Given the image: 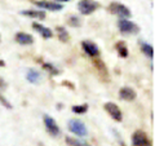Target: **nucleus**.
Returning a JSON list of instances; mask_svg holds the SVG:
<instances>
[{
    "label": "nucleus",
    "instance_id": "1",
    "mask_svg": "<svg viewBox=\"0 0 155 146\" xmlns=\"http://www.w3.org/2000/svg\"><path fill=\"white\" fill-rule=\"evenodd\" d=\"M69 131L78 137H85L87 127L80 119H70L69 120Z\"/></svg>",
    "mask_w": 155,
    "mask_h": 146
},
{
    "label": "nucleus",
    "instance_id": "2",
    "mask_svg": "<svg viewBox=\"0 0 155 146\" xmlns=\"http://www.w3.org/2000/svg\"><path fill=\"white\" fill-rule=\"evenodd\" d=\"M100 8V4L94 2V0H80L79 3H78V11H79L81 14H92L96 9Z\"/></svg>",
    "mask_w": 155,
    "mask_h": 146
},
{
    "label": "nucleus",
    "instance_id": "3",
    "mask_svg": "<svg viewBox=\"0 0 155 146\" xmlns=\"http://www.w3.org/2000/svg\"><path fill=\"white\" fill-rule=\"evenodd\" d=\"M109 12L113 13V14H116V16H119L120 18H125L127 19L128 17H130V9L127 8L125 5H123V4L120 3H111L110 5L107 7Z\"/></svg>",
    "mask_w": 155,
    "mask_h": 146
},
{
    "label": "nucleus",
    "instance_id": "4",
    "mask_svg": "<svg viewBox=\"0 0 155 146\" xmlns=\"http://www.w3.org/2000/svg\"><path fill=\"white\" fill-rule=\"evenodd\" d=\"M118 27L122 34H137L140 31V27L134 22L125 18H120L118 22Z\"/></svg>",
    "mask_w": 155,
    "mask_h": 146
},
{
    "label": "nucleus",
    "instance_id": "5",
    "mask_svg": "<svg viewBox=\"0 0 155 146\" xmlns=\"http://www.w3.org/2000/svg\"><path fill=\"white\" fill-rule=\"evenodd\" d=\"M43 120H44V125H45V129L47 132L49 133L51 136H53V137H57V136H60L61 133V129L60 127H58L57 121L52 118L51 115H44L43 116Z\"/></svg>",
    "mask_w": 155,
    "mask_h": 146
},
{
    "label": "nucleus",
    "instance_id": "6",
    "mask_svg": "<svg viewBox=\"0 0 155 146\" xmlns=\"http://www.w3.org/2000/svg\"><path fill=\"white\" fill-rule=\"evenodd\" d=\"M132 145L133 146H153L151 141L149 140L147 134L143 131H136L132 134Z\"/></svg>",
    "mask_w": 155,
    "mask_h": 146
},
{
    "label": "nucleus",
    "instance_id": "7",
    "mask_svg": "<svg viewBox=\"0 0 155 146\" xmlns=\"http://www.w3.org/2000/svg\"><path fill=\"white\" fill-rule=\"evenodd\" d=\"M105 110L107 111L109 115H110L115 121H122V120H123L122 111H120L119 106L115 105L114 102H106V104H105Z\"/></svg>",
    "mask_w": 155,
    "mask_h": 146
},
{
    "label": "nucleus",
    "instance_id": "8",
    "mask_svg": "<svg viewBox=\"0 0 155 146\" xmlns=\"http://www.w3.org/2000/svg\"><path fill=\"white\" fill-rule=\"evenodd\" d=\"M36 7L45 9V11H51V12H57V11H62L64 5L57 2H45V0H41V2H34Z\"/></svg>",
    "mask_w": 155,
    "mask_h": 146
},
{
    "label": "nucleus",
    "instance_id": "9",
    "mask_svg": "<svg viewBox=\"0 0 155 146\" xmlns=\"http://www.w3.org/2000/svg\"><path fill=\"white\" fill-rule=\"evenodd\" d=\"M81 49H83L84 53H87L89 57L100 56V48L91 40H83L81 41Z\"/></svg>",
    "mask_w": 155,
    "mask_h": 146
},
{
    "label": "nucleus",
    "instance_id": "10",
    "mask_svg": "<svg viewBox=\"0 0 155 146\" xmlns=\"http://www.w3.org/2000/svg\"><path fill=\"white\" fill-rule=\"evenodd\" d=\"M119 97L124 101H133L136 97H137V93L133 88L130 87H123L122 89L119 91Z\"/></svg>",
    "mask_w": 155,
    "mask_h": 146
},
{
    "label": "nucleus",
    "instance_id": "11",
    "mask_svg": "<svg viewBox=\"0 0 155 146\" xmlns=\"http://www.w3.org/2000/svg\"><path fill=\"white\" fill-rule=\"evenodd\" d=\"M32 28H34V30H35L36 32H39V35L43 36L44 39H51V38L53 36V31L51 30V28L43 26V25H40V23L34 22V23H32Z\"/></svg>",
    "mask_w": 155,
    "mask_h": 146
},
{
    "label": "nucleus",
    "instance_id": "12",
    "mask_svg": "<svg viewBox=\"0 0 155 146\" xmlns=\"http://www.w3.org/2000/svg\"><path fill=\"white\" fill-rule=\"evenodd\" d=\"M16 41L21 45H30L34 43V38L30 34L26 32H17L16 34Z\"/></svg>",
    "mask_w": 155,
    "mask_h": 146
},
{
    "label": "nucleus",
    "instance_id": "13",
    "mask_svg": "<svg viewBox=\"0 0 155 146\" xmlns=\"http://www.w3.org/2000/svg\"><path fill=\"white\" fill-rule=\"evenodd\" d=\"M26 79L27 81H30L31 84H38L41 80V74L36 69H28L26 72Z\"/></svg>",
    "mask_w": 155,
    "mask_h": 146
},
{
    "label": "nucleus",
    "instance_id": "14",
    "mask_svg": "<svg viewBox=\"0 0 155 146\" xmlns=\"http://www.w3.org/2000/svg\"><path fill=\"white\" fill-rule=\"evenodd\" d=\"M22 16L35 18V19H44L45 18V12L44 11H36V9H28V11H21L19 12Z\"/></svg>",
    "mask_w": 155,
    "mask_h": 146
},
{
    "label": "nucleus",
    "instance_id": "15",
    "mask_svg": "<svg viewBox=\"0 0 155 146\" xmlns=\"http://www.w3.org/2000/svg\"><path fill=\"white\" fill-rule=\"evenodd\" d=\"M116 51H118V55L120 57H128V48L127 45H125V43L124 41H118L116 43Z\"/></svg>",
    "mask_w": 155,
    "mask_h": 146
},
{
    "label": "nucleus",
    "instance_id": "16",
    "mask_svg": "<svg viewBox=\"0 0 155 146\" xmlns=\"http://www.w3.org/2000/svg\"><path fill=\"white\" fill-rule=\"evenodd\" d=\"M141 51L145 56H147L150 58L154 57V48L150 44H147V43H141Z\"/></svg>",
    "mask_w": 155,
    "mask_h": 146
},
{
    "label": "nucleus",
    "instance_id": "17",
    "mask_svg": "<svg viewBox=\"0 0 155 146\" xmlns=\"http://www.w3.org/2000/svg\"><path fill=\"white\" fill-rule=\"evenodd\" d=\"M57 34H58V38H60L61 41H67L69 40V32H67V30L64 27V26H58L57 27Z\"/></svg>",
    "mask_w": 155,
    "mask_h": 146
},
{
    "label": "nucleus",
    "instance_id": "18",
    "mask_svg": "<svg viewBox=\"0 0 155 146\" xmlns=\"http://www.w3.org/2000/svg\"><path fill=\"white\" fill-rule=\"evenodd\" d=\"M43 69L47 70L52 75H58L60 74V70H58L53 64H51V62H45V64H43Z\"/></svg>",
    "mask_w": 155,
    "mask_h": 146
},
{
    "label": "nucleus",
    "instance_id": "19",
    "mask_svg": "<svg viewBox=\"0 0 155 146\" xmlns=\"http://www.w3.org/2000/svg\"><path fill=\"white\" fill-rule=\"evenodd\" d=\"M71 111L75 114H85L88 111V105L83 104V105H74L71 108Z\"/></svg>",
    "mask_w": 155,
    "mask_h": 146
},
{
    "label": "nucleus",
    "instance_id": "20",
    "mask_svg": "<svg viewBox=\"0 0 155 146\" xmlns=\"http://www.w3.org/2000/svg\"><path fill=\"white\" fill-rule=\"evenodd\" d=\"M67 23H69L70 26H72V27H79L81 25V21H80V18L78 16H71L69 19H67Z\"/></svg>",
    "mask_w": 155,
    "mask_h": 146
},
{
    "label": "nucleus",
    "instance_id": "21",
    "mask_svg": "<svg viewBox=\"0 0 155 146\" xmlns=\"http://www.w3.org/2000/svg\"><path fill=\"white\" fill-rule=\"evenodd\" d=\"M66 144L69 146H83V142L78 141V138H72V137H66Z\"/></svg>",
    "mask_w": 155,
    "mask_h": 146
},
{
    "label": "nucleus",
    "instance_id": "22",
    "mask_svg": "<svg viewBox=\"0 0 155 146\" xmlns=\"http://www.w3.org/2000/svg\"><path fill=\"white\" fill-rule=\"evenodd\" d=\"M0 102L3 104V106H5L7 109H12V105H11V102H9L5 97H4L2 93H0Z\"/></svg>",
    "mask_w": 155,
    "mask_h": 146
},
{
    "label": "nucleus",
    "instance_id": "23",
    "mask_svg": "<svg viewBox=\"0 0 155 146\" xmlns=\"http://www.w3.org/2000/svg\"><path fill=\"white\" fill-rule=\"evenodd\" d=\"M7 88V84H5V81H4V79L2 76H0V89H5Z\"/></svg>",
    "mask_w": 155,
    "mask_h": 146
},
{
    "label": "nucleus",
    "instance_id": "24",
    "mask_svg": "<svg viewBox=\"0 0 155 146\" xmlns=\"http://www.w3.org/2000/svg\"><path fill=\"white\" fill-rule=\"evenodd\" d=\"M5 66V62H4L3 60H0V67H4Z\"/></svg>",
    "mask_w": 155,
    "mask_h": 146
},
{
    "label": "nucleus",
    "instance_id": "25",
    "mask_svg": "<svg viewBox=\"0 0 155 146\" xmlns=\"http://www.w3.org/2000/svg\"><path fill=\"white\" fill-rule=\"evenodd\" d=\"M56 2H61V3H65V2H70V0H56Z\"/></svg>",
    "mask_w": 155,
    "mask_h": 146
},
{
    "label": "nucleus",
    "instance_id": "26",
    "mask_svg": "<svg viewBox=\"0 0 155 146\" xmlns=\"http://www.w3.org/2000/svg\"><path fill=\"white\" fill-rule=\"evenodd\" d=\"M83 146H91L89 144H87V142H83Z\"/></svg>",
    "mask_w": 155,
    "mask_h": 146
},
{
    "label": "nucleus",
    "instance_id": "27",
    "mask_svg": "<svg viewBox=\"0 0 155 146\" xmlns=\"http://www.w3.org/2000/svg\"><path fill=\"white\" fill-rule=\"evenodd\" d=\"M0 40H2V38H0Z\"/></svg>",
    "mask_w": 155,
    "mask_h": 146
}]
</instances>
